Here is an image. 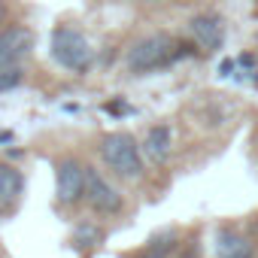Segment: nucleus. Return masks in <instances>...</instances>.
<instances>
[{
  "mask_svg": "<svg viewBox=\"0 0 258 258\" xmlns=\"http://www.w3.org/2000/svg\"><path fill=\"white\" fill-rule=\"evenodd\" d=\"M143 258H170V255H164V252H149V255H143Z\"/></svg>",
  "mask_w": 258,
  "mask_h": 258,
  "instance_id": "13",
  "label": "nucleus"
},
{
  "mask_svg": "<svg viewBox=\"0 0 258 258\" xmlns=\"http://www.w3.org/2000/svg\"><path fill=\"white\" fill-rule=\"evenodd\" d=\"M85 201H88L91 210L106 213V216L121 210V195H118L97 170H91V167H88V173H85Z\"/></svg>",
  "mask_w": 258,
  "mask_h": 258,
  "instance_id": "6",
  "label": "nucleus"
},
{
  "mask_svg": "<svg viewBox=\"0 0 258 258\" xmlns=\"http://www.w3.org/2000/svg\"><path fill=\"white\" fill-rule=\"evenodd\" d=\"M22 82V70L19 67H0V91H10Z\"/></svg>",
  "mask_w": 258,
  "mask_h": 258,
  "instance_id": "12",
  "label": "nucleus"
},
{
  "mask_svg": "<svg viewBox=\"0 0 258 258\" xmlns=\"http://www.w3.org/2000/svg\"><path fill=\"white\" fill-rule=\"evenodd\" d=\"M182 49L188 46H179L176 40H170L167 34H152V37H143L131 46L127 52V70L131 73H149V70H158L164 64H170L173 58L182 55Z\"/></svg>",
  "mask_w": 258,
  "mask_h": 258,
  "instance_id": "1",
  "label": "nucleus"
},
{
  "mask_svg": "<svg viewBox=\"0 0 258 258\" xmlns=\"http://www.w3.org/2000/svg\"><path fill=\"white\" fill-rule=\"evenodd\" d=\"M34 49V34L25 25H13L0 34V67H19Z\"/></svg>",
  "mask_w": 258,
  "mask_h": 258,
  "instance_id": "5",
  "label": "nucleus"
},
{
  "mask_svg": "<svg viewBox=\"0 0 258 258\" xmlns=\"http://www.w3.org/2000/svg\"><path fill=\"white\" fill-rule=\"evenodd\" d=\"M170 127L167 124H155V127H149V134H146V140H143V155L149 158V161H155V164H164L167 158H170Z\"/></svg>",
  "mask_w": 258,
  "mask_h": 258,
  "instance_id": "8",
  "label": "nucleus"
},
{
  "mask_svg": "<svg viewBox=\"0 0 258 258\" xmlns=\"http://www.w3.org/2000/svg\"><path fill=\"white\" fill-rule=\"evenodd\" d=\"M52 58L61 67L73 70V73H85L91 67L94 52H91V43L79 31H73V28H55L52 31Z\"/></svg>",
  "mask_w": 258,
  "mask_h": 258,
  "instance_id": "3",
  "label": "nucleus"
},
{
  "mask_svg": "<svg viewBox=\"0 0 258 258\" xmlns=\"http://www.w3.org/2000/svg\"><path fill=\"white\" fill-rule=\"evenodd\" d=\"M85 173H88V167H82L76 158H64L58 164V173H55V198H58V204L70 207L79 198H85Z\"/></svg>",
  "mask_w": 258,
  "mask_h": 258,
  "instance_id": "4",
  "label": "nucleus"
},
{
  "mask_svg": "<svg viewBox=\"0 0 258 258\" xmlns=\"http://www.w3.org/2000/svg\"><path fill=\"white\" fill-rule=\"evenodd\" d=\"M97 240H100V231H97L94 225H79L76 234H73V243H76V246H94Z\"/></svg>",
  "mask_w": 258,
  "mask_h": 258,
  "instance_id": "11",
  "label": "nucleus"
},
{
  "mask_svg": "<svg viewBox=\"0 0 258 258\" xmlns=\"http://www.w3.org/2000/svg\"><path fill=\"white\" fill-rule=\"evenodd\" d=\"M216 252H219V258H252V243L243 234L222 228L216 237Z\"/></svg>",
  "mask_w": 258,
  "mask_h": 258,
  "instance_id": "10",
  "label": "nucleus"
},
{
  "mask_svg": "<svg viewBox=\"0 0 258 258\" xmlns=\"http://www.w3.org/2000/svg\"><path fill=\"white\" fill-rule=\"evenodd\" d=\"M4 16H7V7H4V0H0V22H4Z\"/></svg>",
  "mask_w": 258,
  "mask_h": 258,
  "instance_id": "14",
  "label": "nucleus"
},
{
  "mask_svg": "<svg viewBox=\"0 0 258 258\" xmlns=\"http://www.w3.org/2000/svg\"><path fill=\"white\" fill-rule=\"evenodd\" d=\"M191 37H195V43H198L204 52H216V49H222V43H225V25H222L219 16L201 13V16L191 19Z\"/></svg>",
  "mask_w": 258,
  "mask_h": 258,
  "instance_id": "7",
  "label": "nucleus"
},
{
  "mask_svg": "<svg viewBox=\"0 0 258 258\" xmlns=\"http://www.w3.org/2000/svg\"><path fill=\"white\" fill-rule=\"evenodd\" d=\"M0 258H4V255H0Z\"/></svg>",
  "mask_w": 258,
  "mask_h": 258,
  "instance_id": "15",
  "label": "nucleus"
},
{
  "mask_svg": "<svg viewBox=\"0 0 258 258\" xmlns=\"http://www.w3.org/2000/svg\"><path fill=\"white\" fill-rule=\"evenodd\" d=\"M22 188H25L22 173L10 164H0V213L16 207V201L22 198Z\"/></svg>",
  "mask_w": 258,
  "mask_h": 258,
  "instance_id": "9",
  "label": "nucleus"
},
{
  "mask_svg": "<svg viewBox=\"0 0 258 258\" xmlns=\"http://www.w3.org/2000/svg\"><path fill=\"white\" fill-rule=\"evenodd\" d=\"M100 155L106 161V167L115 173V176H124V179H137L143 173V155H140V146L134 143L131 134H109L103 137L100 143Z\"/></svg>",
  "mask_w": 258,
  "mask_h": 258,
  "instance_id": "2",
  "label": "nucleus"
}]
</instances>
